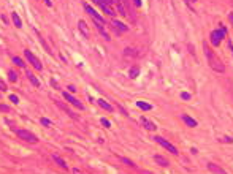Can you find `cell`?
I'll return each mask as SVG.
<instances>
[{
	"label": "cell",
	"mask_w": 233,
	"mask_h": 174,
	"mask_svg": "<svg viewBox=\"0 0 233 174\" xmlns=\"http://www.w3.org/2000/svg\"><path fill=\"white\" fill-rule=\"evenodd\" d=\"M62 95H63V98L67 100L68 103H71L73 106H76L78 109H84V106H82V103L79 102V100H76V98H74V97H73L71 94H68L67 90H65V92H62Z\"/></svg>",
	"instance_id": "cell-7"
},
{
	"label": "cell",
	"mask_w": 233,
	"mask_h": 174,
	"mask_svg": "<svg viewBox=\"0 0 233 174\" xmlns=\"http://www.w3.org/2000/svg\"><path fill=\"white\" fill-rule=\"evenodd\" d=\"M68 90H70V92H74V90H76V87H74V86H68Z\"/></svg>",
	"instance_id": "cell-36"
},
{
	"label": "cell",
	"mask_w": 233,
	"mask_h": 174,
	"mask_svg": "<svg viewBox=\"0 0 233 174\" xmlns=\"http://www.w3.org/2000/svg\"><path fill=\"white\" fill-rule=\"evenodd\" d=\"M44 3L48 5V6H51V5H52V3H51V0H44Z\"/></svg>",
	"instance_id": "cell-39"
},
{
	"label": "cell",
	"mask_w": 233,
	"mask_h": 174,
	"mask_svg": "<svg viewBox=\"0 0 233 174\" xmlns=\"http://www.w3.org/2000/svg\"><path fill=\"white\" fill-rule=\"evenodd\" d=\"M84 10L89 13V16L92 17V19H94V22H95V24H100V25H105V24H106L103 17H101V16H100V14H98V13H97V11H95L89 3H84Z\"/></svg>",
	"instance_id": "cell-3"
},
{
	"label": "cell",
	"mask_w": 233,
	"mask_h": 174,
	"mask_svg": "<svg viewBox=\"0 0 233 174\" xmlns=\"http://www.w3.org/2000/svg\"><path fill=\"white\" fill-rule=\"evenodd\" d=\"M154 139H155L157 143H159V144L162 146V147H165L168 152H171L173 155H178V149H176L171 143H168V141H166L165 138H162V136H154Z\"/></svg>",
	"instance_id": "cell-5"
},
{
	"label": "cell",
	"mask_w": 233,
	"mask_h": 174,
	"mask_svg": "<svg viewBox=\"0 0 233 174\" xmlns=\"http://www.w3.org/2000/svg\"><path fill=\"white\" fill-rule=\"evenodd\" d=\"M120 160H122L125 165H127V166H135V163L132 161V160H128V158H125V157H120Z\"/></svg>",
	"instance_id": "cell-26"
},
{
	"label": "cell",
	"mask_w": 233,
	"mask_h": 174,
	"mask_svg": "<svg viewBox=\"0 0 233 174\" xmlns=\"http://www.w3.org/2000/svg\"><path fill=\"white\" fill-rule=\"evenodd\" d=\"M98 2L105 3V5H111V3H113V0H98Z\"/></svg>",
	"instance_id": "cell-34"
},
{
	"label": "cell",
	"mask_w": 233,
	"mask_h": 174,
	"mask_svg": "<svg viewBox=\"0 0 233 174\" xmlns=\"http://www.w3.org/2000/svg\"><path fill=\"white\" fill-rule=\"evenodd\" d=\"M223 38H225V32H223V30L216 29V30L211 32V43H212V46H219Z\"/></svg>",
	"instance_id": "cell-6"
},
{
	"label": "cell",
	"mask_w": 233,
	"mask_h": 174,
	"mask_svg": "<svg viewBox=\"0 0 233 174\" xmlns=\"http://www.w3.org/2000/svg\"><path fill=\"white\" fill-rule=\"evenodd\" d=\"M52 158H54V161H57V165L60 168H63V169H68V166H67V163H65V160L60 157V155H57V154H54L52 155Z\"/></svg>",
	"instance_id": "cell-14"
},
{
	"label": "cell",
	"mask_w": 233,
	"mask_h": 174,
	"mask_svg": "<svg viewBox=\"0 0 233 174\" xmlns=\"http://www.w3.org/2000/svg\"><path fill=\"white\" fill-rule=\"evenodd\" d=\"M228 19H230V22H231V25H233V13L228 14Z\"/></svg>",
	"instance_id": "cell-37"
},
{
	"label": "cell",
	"mask_w": 233,
	"mask_h": 174,
	"mask_svg": "<svg viewBox=\"0 0 233 174\" xmlns=\"http://www.w3.org/2000/svg\"><path fill=\"white\" fill-rule=\"evenodd\" d=\"M220 141H223V143H233V139L230 138V136H223V138H220Z\"/></svg>",
	"instance_id": "cell-31"
},
{
	"label": "cell",
	"mask_w": 233,
	"mask_h": 174,
	"mask_svg": "<svg viewBox=\"0 0 233 174\" xmlns=\"http://www.w3.org/2000/svg\"><path fill=\"white\" fill-rule=\"evenodd\" d=\"M95 2H98V0H95ZM98 5L101 6V10H103L106 14H109V16H114V11L109 8V5H105V3H101V2H98Z\"/></svg>",
	"instance_id": "cell-19"
},
{
	"label": "cell",
	"mask_w": 233,
	"mask_h": 174,
	"mask_svg": "<svg viewBox=\"0 0 233 174\" xmlns=\"http://www.w3.org/2000/svg\"><path fill=\"white\" fill-rule=\"evenodd\" d=\"M116 6H117V11L122 14V16H127V11H125V6L120 0H116Z\"/></svg>",
	"instance_id": "cell-21"
},
{
	"label": "cell",
	"mask_w": 233,
	"mask_h": 174,
	"mask_svg": "<svg viewBox=\"0 0 233 174\" xmlns=\"http://www.w3.org/2000/svg\"><path fill=\"white\" fill-rule=\"evenodd\" d=\"M133 5L136 8H139V6H141V0H133Z\"/></svg>",
	"instance_id": "cell-33"
},
{
	"label": "cell",
	"mask_w": 233,
	"mask_h": 174,
	"mask_svg": "<svg viewBox=\"0 0 233 174\" xmlns=\"http://www.w3.org/2000/svg\"><path fill=\"white\" fill-rule=\"evenodd\" d=\"M208 169H209L211 172H216V174H227L225 169L220 168V166H217V165H214V163H208Z\"/></svg>",
	"instance_id": "cell-10"
},
{
	"label": "cell",
	"mask_w": 233,
	"mask_h": 174,
	"mask_svg": "<svg viewBox=\"0 0 233 174\" xmlns=\"http://www.w3.org/2000/svg\"><path fill=\"white\" fill-rule=\"evenodd\" d=\"M10 100H11V103H14V105L19 103V98H17L16 95H10Z\"/></svg>",
	"instance_id": "cell-27"
},
{
	"label": "cell",
	"mask_w": 233,
	"mask_h": 174,
	"mask_svg": "<svg viewBox=\"0 0 233 174\" xmlns=\"http://www.w3.org/2000/svg\"><path fill=\"white\" fill-rule=\"evenodd\" d=\"M57 106H59L60 109H63V111H65V113H67V114H68V116H70L71 119H78V116H76V114H74V113L71 111V109H68L67 106H65V105H62L60 102H57Z\"/></svg>",
	"instance_id": "cell-16"
},
{
	"label": "cell",
	"mask_w": 233,
	"mask_h": 174,
	"mask_svg": "<svg viewBox=\"0 0 233 174\" xmlns=\"http://www.w3.org/2000/svg\"><path fill=\"white\" fill-rule=\"evenodd\" d=\"M24 54H25V59L29 60V63H30V65H32L35 70H38V71H41V70H43V65H41V62H40L38 59H36V57L33 56V52H32V51L25 49V51H24Z\"/></svg>",
	"instance_id": "cell-4"
},
{
	"label": "cell",
	"mask_w": 233,
	"mask_h": 174,
	"mask_svg": "<svg viewBox=\"0 0 233 174\" xmlns=\"http://www.w3.org/2000/svg\"><path fill=\"white\" fill-rule=\"evenodd\" d=\"M0 111H10V108L6 105H0Z\"/></svg>",
	"instance_id": "cell-32"
},
{
	"label": "cell",
	"mask_w": 233,
	"mask_h": 174,
	"mask_svg": "<svg viewBox=\"0 0 233 174\" xmlns=\"http://www.w3.org/2000/svg\"><path fill=\"white\" fill-rule=\"evenodd\" d=\"M204 56H206V60L209 63V67L214 71H217V73H223V71H225V65H223L222 60L216 56V54H214V51L209 46H206V43H204Z\"/></svg>",
	"instance_id": "cell-1"
},
{
	"label": "cell",
	"mask_w": 233,
	"mask_h": 174,
	"mask_svg": "<svg viewBox=\"0 0 233 174\" xmlns=\"http://www.w3.org/2000/svg\"><path fill=\"white\" fill-rule=\"evenodd\" d=\"M111 27L117 32V33H120V32H127L128 30V25H125L124 22H120V21H116V19H113L111 21Z\"/></svg>",
	"instance_id": "cell-8"
},
{
	"label": "cell",
	"mask_w": 233,
	"mask_h": 174,
	"mask_svg": "<svg viewBox=\"0 0 233 174\" xmlns=\"http://www.w3.org/2000/svg\"><path fill=\"white\" fill-rule=\"evenodd\" d=\"M181 98H182V100H190V94H189V92H182V94H181Z\"/></svg>",
	"instance_id": "cell-28"
},
{
	"label": "cell",
	"mask_w": 233,
	"mask_h": 174,
	"mask_svg": "<svg viewBox=\"0 0 233 174\" xmlns=\"http://www.w3.org/2000/svg\"><path fill=\"white\" fill-rule=\"evenodd\" d=\"M181 119L185 122V125H189V127H197V120H195V119H192L190 116L182 114V116H181Z\"/></svg>",
	"instance_id": "cell-12"
},
{
	"label": "cell",
	"mask_w": 233,
	"mask_h": 174,
	"mask_svg": "<svg viewBox=\"0 0 233 174\" xmlns=\"http://www.w3.org/2000/svg\"><path fill=\"white\" fill-rule=\"evenodd\" d=\"M139 120H141V124H143V127L146 128V130H149V131H154L155 128H157V125L154 124V122H151V120H147L146 117H141L139 119Z\"/></svg>",
	"instance_id": "cell-9"
},
{
	"label": "cell",
	"mask_w": 233,
	"mask_h": 174,
	"mask_svg": "<svg viewBox=\"0 0 233 174\" xmlns=\"http://www.w3.org/2000/svg\"><path fill=\"white\" fill-rule=\"evenodd\" d=\"M78 29H79V32L86 36V38H89L90 36V33H89V29H87V24L84 22V21H79L78 22Z\"/></svg>",
	"instance_id": "cell-11"
},
{
	"label": "cell",
	"mask_w": 233,
	"mask_h": 174,
	"mask_svg": "<svg viewBox=\"0 0 233 174\" xmlns=\"http://www.w3.org/2000/svg\"><path fill=\"white\" fill-rule=\"evenodd\" d=\"M8 79H10L11 82H16L17 81V73L13 71V70H10V71H8Z\"/></svg>",
	"instance_id": "cell-23"
},
{
	"label": "cell",
	"mask_w": 233,
	"mask_h": 174,
	"mask_svg": "<svg viewBox=\"0 0 233 174\" xmlns=\"http://www.w3.org/2000/svg\"><path fill=\"white\" fill-rule=\"evenodd\" d=\"M73 174H84L81 169H78V168H73Z\"/></svg>",
	"instance_id": "cell-35"
},
{
	"label": "cell",
	"mask_w": 233,
	"mask_h": 174,
	"mask_svg": "<svg viewBox=\"0 0 233 174\" xmlns=\"http://www.w3.org/2000/svg\"><path fill=\"white\" fill-rule=\"evenodd\" d=\"M228 49H231V52H233V43L231 41H228Z\"/></svg>",
	"instance_id": "cell-38"
},
{
	"label": "cell",
	"mask_w": 233,
	"mask_h": 174,
	"mask_svg": "<svg viewBox=\"0 0 233 174\" xmlns=\"http://www.w3.org/2000/svg\"><path fill=\"white\" fill-rule=\"evenodd\" d=\"M97 103L100 105V108H103V109H106V111H113V106H111L109 103H106L105 100H101V98H98L97 100Z\"/></svg>",
	"instance_id": "cell-18"
},
{
	"label": "cell",
	"mask_w": 233,
	"mask_h": 174,
	"mask_svg": "<svg viewBox=\"0 0 233 174\" xmlns=\"http://www.w3.org/2000/svg\"><path fill=\"white\" fill-rule=\"evenodd\" d=\"M6 89H8V87H6V84H5V82H3L2 79H0V90H2V92H5Z\"/></svg>",
	"instance_id": "cell-30"
},
{
	"label": "cell",
	"mask_w": 233,
	"mask_h": 174,
	"mask_svg": "<svg viewBox=\"0 0 233 174\" xmlns=\"http://www.w3.org/2000/svg\"><path fill=\"white\" fill-rule=\"evenodd\" d=\"M11 19H13V24L17 27V29H21L22 27V21H21V17L17 13H11Z\"/></svg>",
	"instance_id": "cell-15"
},
{
	"label": "cell",
	"mask_w": 233,
	"mask_h": 174,
	"mask_svg": "<svg viewBox=\"0 0 233 174\" xmlns=\"http://www.w3.org/2000/svg\"><path fill=\"white\" fill-rule=\"evenodd\" d=\"M100 122H101V125H105L106 128H109V127H111V124H109V120H106V119H101V120H100Z\"/></svg>",
	"instance_id": "cell-29"
},
{
	"label": "cell",
	"mask_w": 233,
	"mask_h": 174,
	"mask_svg": "<svg viewBox=\"0 0 233 174\" xmlns=\"http://www.w3.org/2000/svg\"><path fill=\"white\" fill-rule=\"evenodd\" d=\"M138 75H139V68H138V67H132V68L128 70V76L132 78V79L138 78Z\"/></svg>",
	"instance_id": "cell-22"
},
{
	"label": "cell",
	"mask_w": 233,
	"mask_h": 174,
	"mask_svg": "<svg viewBox=\"0 0 233 174\" xmlns=\"http://www.w3.org/2000/svg\"><path fill=\"white\" fill-rule=\"evenodd\" d=\"M154 160H155V163L157 165H160V166H168V160H166L163 155H154Z\"/></svg>",
	"instance_id": "cell-13"
},
{
	"label": "cell",
	"mask_w": 233,
	"mask_h": 174,
	"mask_svg": "<svg viewBox=\"0 0 233 174\" xmlns=\"http://www.w3.org/2000/svg\"><path fill=\"white\" fill-rule=\"evenodd\" d=\"M13 62L16 63L17 67H21V68H25V62H24L22 59H19V57H13Z\"/></svg>",
	"instance_id": "cell-24"
},
{
	"label": "cell",
	"mask_w": 233,
	"mask_h": 174,
	"mask_svg": "<svg viewBox=\"0 0 233 174\" xmlns=\"http://www.w3.org/2000/svg\"><path fill=\"white\" fill-rule=\"evenodd\" d=\"M136 106H138L139 109H143V111H151V109H152V105L144 103V102H136Z\"/></svg>",
	"instance_id": "cell-20"
},
{
	"label": "cell",
	"mask_w": 233,
	"mask_h": 174,
	"mask_svg": "<svg viewBox=\"0 0 233 174\" xmlns=\"http://www.w3.org/2000/svg\"><path fill=\"white\" fill-rule=\"evenodd\" d=\"M14 133L19 136L21 139H24V141H27V143H38V138L32 133V131H29V130H22V128H19V130H14Z\"/></svg>",
	"instance_id": "cell-2"
},
{
	"label": "cell",
	"mask_w": 233,
	"mask_h": 174,
	"mask_svg": "<svg viewBox=\"0 0 233 174\" xmlns=\"http://www.w3.org/2000/svg\"><path fill=\"white\" fill-rule=\"evenodd\" d=\"M25 75H27V78H29V81L32 82V84H33L35 87H40V81H38V79H36L35 76H33V73H32V71H27V73H25Z\"/></svg>",
	"instance_id": "cell-17"
},
{
	"label": "cell",
	"mask_w": 233,
	"mask_h": 174,
	"mask_svg": "<svg viewBox=\"0 0 233 174\" xmlns=\"http://www.w3.org/2000/svg\"><path fill=\"white\" fill-rule=\"evenodd\" d=\"M40 122H41V125H44V127H51V125H52L51 120H49V119H46V117H41Z\"/></svg>",
	"instance_id": "cell-25"
}]
</instances>
